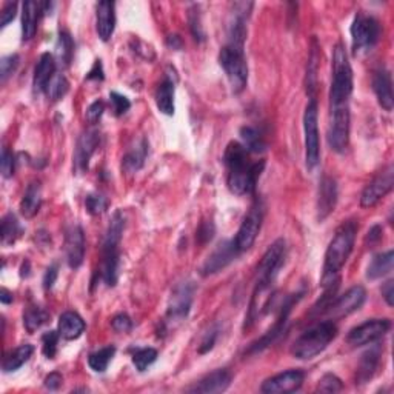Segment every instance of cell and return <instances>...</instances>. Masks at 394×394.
<instances>
[{
    "mask_svg": "<svg viewBox=\"0 0 394 394\" xmlns=\"http://www.w3.org/2000/svg\"><path fill=\"white\" fill-rule=\"evenodd\" d=\"M88 80H103V66H102V62L96 60L95 65H93L91 71L88 73V76H86Z\"/></svg>",
    "mask_w": 394,
    "mask_h": 394,
    "instance_id": "cell-55",
    "label": "cell"
},
{
    "mask_svg": "<svg viewBox=\"0 0 394 394\" xmlns=\"http://www.w3.org/2000/svg\"><path fill=\"white\" fill-rule=\"evenodd\" d=\"M19 64H21V58H19V54L5 56V58L0 60V80H2V84H5L6 80H8L12 74L16 73Z\"/></svg>",
    "mask_w": 394,
    "mask_h": 394,
    "instance_id": "cell-42",
    "label": "cell"
},
{
    "mask_svg": "<svg viewBox=\"0 0 394 394\" xmlns=\"http://www.w3.org/2000/svg\"><path fill=\"white\" fill-rule=\"evenodd\" d=\"M393 264H394V253L391 249L386 253L374 256L373 260L370 262V265H368L367 278L376 280L386 276V274H390L393 271Z\"/></svg>",
    "mask_w": 394,
    "mask_h": 394,
    "instance_id": "cell-32",
    "label": "cell"
},
{
    "mask_svg": "<svg viewBox=\"0 0 394 394\" xmlns=\"http://www.w3.org/2000/svg\"><path fill=\"white\" fill-rule=\"evenodd\" d=\"M367 299L365 288L360 285H356L353 288L343 293L342 296L334 297L331 300V304L327 306L323 315H327L330 319L328 321H339L342 317H347L352 312L358 311L362 305H364Z\"/></svg>",
    "mask_w": 394,
    "mask_h": 394,
    "instance_id": "cell-12",
    "label": "cell"
},
{
    "mask_svg": "<svg viewBox=\"0 0 394 394\" xmlns=\"http://www.w3.org/2000/svg\"><path fill=\"white\" fill-rule=\"evenodd\" d=\"M353 93V70L348 54L342 43H337L333 51V77L330 88V106L349 105Z\"/></svg>",
    "mask_w": 394,
    "mask_h": 394,
    "instance_id": "cell-6",
    "label": "cell"
},
{
    "mask_svg": "<svg viewBox=\"0 0 394 394\" xmlns=\"http://www.w3.org/2000/svg\"><path fill=\"white\" fill-rule=\"evenodd\" d=\"M59 331H48L42 337V352L48 359H54L56 353H58V343H59Z\"/></svg>",
    "mask_w": 394,
    "mask_h": 394,
    "instance_id": "cell-43",
    "label": "cell"
},
{
    "mask_svg": "<svg viewBox=\"0 0 394 394\" xmlns=\"http://www.w3.org/2000/svg\"><path fill=\"white\" fill-rule=\"evenodd\" d=\"M45 6L40 2H25L22 6V37L23 40H31L37 33V23Z\"/></svg>",
    "mask_w": 394,
    "mask_h": 394,
    "instance_id": "cell-26",
    "label": "cell"
},
{
    "mask_svg": "<svg viewBox=\"0 0 394 394\" xmlns=\"http://www.w3.org/2000/svg\"><path fill=\"white\" fill-rule=\"evenodd\" d=\"M62 384H64V378H62L60 373H51L49 376L45 378V386L48 390H59Z\"/></svg>",
    "mask_w": 394,
    "mask_h": 394,
    "instance_id": "cell-54",
    "label": "cell"
},
{
    "mask_svg": "<svg viewBox=\"0 0 394 394\" xmlns=\"http://www.w3.org/2000/svg\"><path fill=\"white\" fill-rule=\"evenodd\" d=\"M148 156V142L147 139H139L131 147L122 159V168L127 173H136L143 167Z\"/></svg>",
    "mask_w": 394,
    "mask_h": 394,
    "instance_id": "cell-29",
    "label": "cell"
},
{
    "mask_svg": "<svg viewBox=\"0 0 394 394\" xmlns=\"http://www.w3.org/2000/svg\"><path fill=\"white\" fill-rule=\"evenodd\" d=\"M248 149L239 142H230L223 154L227 167V184L230 191L236 196L251 195L258 185V180L264 171L265 162H251Z\"/></svg>",
    "mask_w": 394,
    "mask_h": 394,
    "instance_id": "cell-1",
    "label": "cell"
},
{
    "mask_svg": "<svg viewBox=\"0 0 394 394\" xmlns=\"http://www.w3.org/2000/svg\"><path fill=\"white\" fill-rule=\"evenodd\" d=\"M100 145V133L97 130H86L79 137L76 151H74V167L79 173L88 171L93 154Z\"/></svg>",
    "mask_w": 394,
    "mask_h": 394,
    "instance_id": "cell-19",
    "label": "cell"
},
{
    "mask_svg": "<svg viewBox=\"0 0 394 394\" xmlns=\"http://www.w3.org/2000/svg\"><path fill=\"white\" fill-rule=\"evenodd\" d=\"M337 327L333 321H323L306 330L291 347V354L299 360H308L321 354L336 339Z\"/></svg>",
    "mask_w": 394,
    "mask_h": 394,
    "instance_id": "cell-5",
    "label": "cell"
},
{
    "mask_svg": "<svg viewBox=\"0 0 394 394\" xmlns=\"http://www.w3.org/2000/svg\"><path fill=\"white\" fill-rule=\"evenodd\" d=\"M300 297H302V293H297V295H291L284 300L282 306H280V312H279V317L276 323L273 325V328L268 331L267 334H264L260 337L258 342H254L251 347H249L248 353H260L262 349H265L267 347H270L271 343L278 339V337L284 333V328H285V323H286V319H288L290 312H291V306L297 304Z\"/></svg>",
    "mask_w": 394,
    "mask_h": 394,
    "instance_id": "cell-17",
    "label": "cell"
},
{
    "mask_svg": "<svg viewBox=\"0 0 394 394\" xmlns=\"http://www.w3.org/2000/svg\"><path fill=\"white\" fill-rule=\"evenodd\" d=\"M195 293L196 285L191 280H185V282H180L174 286L170 302H168L167 317L170 321H184L191 310Z\"/></svg>",
    "mask_w": 394,
    "mask_h": 394,
    "instance_id": "cell-14",
    "label": "cell"
},
{
    "mask_svg": "<svg viewBox=\"0 0 394 394\" xmlns=\"http://www.w3.org/2000/svg\"><path fill=\"white\" fill-rule=\"evenodd\" d=\"M305 373L300 370H288L267 379L260 386L262 393L280 394V393H295L304 384Z\"/></svg>",
    "mask_w": 394,
    "mask_h": 394,
    "instance_id": "cell-18",
    "label": "cell"
},
{
    "mask_svg": "<svg viewBox=\"0 0 394 394\" xmlns=\"http://www.w3.org/2000/svg\"><path fill=\"white\" fill-rule=\"evenodd\" d=\"M390 328H391L390 319H371V321L360 323L359 327H356L349 331L347 342L352 347L370 345V343L382 339V337L389 333Z\"/></svg>",
    "mask_w": 394,
    "mask_h": 394,
    "instance_id": "cell-13",
    "label": "cell"
},
{
    "mask_svg": "<svg viewBox=\"0 0 394 394\" xmlns=\"http://www.w3.org/2000/svg\"><path fill=\"white\" fill-rule=\"evenodd\" d=\"M111 327L112 330L117 331V333H128V331H131V328H133V321H131L128 315H123L122 312V315L112 317Z\"/></svg>",
    "mask_w": 394,
    "mask_h": 394,
    "instance_id": "cell-50",
    "label": "cell"
},
{
    "mask_svg": "<svg viewBox=\"0 0 394 394\" xmlns=\"http://www.w3.org/2000/svg\"><path fill=\"white\" fill-rule=\"evenodd\" d=\"M343 389L342 380L336 376V374H325V376L319 380L317 390L319 393H339Z\"/></svg>",
    "mask_w": 394,
    "mask_h": 394,
    "instance_id": "cell-44",
    "label": "cell"
},
{
    "mask_svg": "<svg viewBox=\"0 0 394 394\" xmlns=\"http://www.w3.org/2000/svg\"><path fill=\"white\" fill-rule=\"evenodd\" d=\"M116 354V347H103L97 349V352L91 353L90 358H88V365L93 371L96 373H103L106 368H108L110 362L112 360Z\"/></svg>",
    "mask_w": 394,
    "mask_h": 394,
    "instance_id": "cell-37",
    "label": "cell"
},
{
    "mask_svg": "<svg viewBox=\"0 0 394 394\" xmlns=\"http://www.w3.org/2000/svg\"><path fill=\"white\" fill-rule=\"evenodd\" d=\"M190 28H191V33L193 37L197 42H204L205 40V34H204V28H202V21H200V14H199V6H193L190 10Z\"/></svg>",
    "mask_w": 394,
    "mask_h": 394,
    "instance_id": "cell-45",
    "label": "cell"
},
{
    "mask_svg": "<svg viewBox=\"0 0 394 394\" xmlns=\"http://www.w3.org/2000/svg\"><path fill=\"white\" fill-rule=\"evenodd\" d=\"M85 206L91 216H99L108 208V199L99 195V193H91V195H88L85 199Z\"/></svg>",
    "mask_w": 394,
    "mask_h": 394,
    "instance_id": "cell-41",
    "label": "cell"
},
{
    "mask_svg": "<svg viewBox=\"0 0 394 394\" xmlns=\"http://www.w3.org/2000/svg\"><path fill=\"white\" fill-rule=\"evenodd\" d=\"M214 233H216L214 223H212L211 221H205V222L200 223L196 237H197L199 243H202V245H205V243H208L212 239V237H214Z\"/></svg>",
    "mask_w": 394,
    "mask_h": 394,
    "instance_id": "cell-48",
    "label": "cell"
},
{
    "mask_svg": "<svg viewBox=\"0 0 394 394\" xmlns=\"http://www.w3.org/2000/svg\"><path fill=\"white\" fill-rule=\"evenodd\" d=\"M231 380H233V376H231V373L228 370H216L210 374H206L205 378H202L199 382L195 384V386H191V389H188L186 391L202 393V394L223 393L225 390H228Z\"/></svg>",
    "mask_w": 394,
    "mask_h": 394,
    "instance_id": "cell-22",
    "label": "cell"
},
{
    "mask_svg": "<svg viewBox=\"0 0 394 394\" xmlns=\"http://www.w3.org/2000/svg\"><path fill=\"white\" fill-rule=\"evenodd\" d=\"M0 170H2L3 177H12L16 170V158L8 148L2 149V160H0Z\"/></svg>",
    "mask_w": 394,
    "mask_h": 394,
    "instance_id": "cell-46",
    "label": "cell"
},
{
    "mask_svg": "<svg viewBox=\"0 0 394 394\" xmlns=\"http://www.w3.org/2000/svg\"><path fill=\"white\" fill-rule=\"evenodd\" d=\"M42 205V185L39 180H33L28 186L27 191L22 197L21 202V214L25 219L34 217L40 210Z\"/></svg>",
    "mask_w": 394,
    "mask_h": 394,
    "instance_id": "cell-28",
    "label": "cell"
},
{
    "mask_svg": "<svg viewBox=\"0 0 394 394\" xmlns=\"http://www.w3.org/2000/svg\"><path fill=\"white\" fill-rule=\"evenodd\" d=\"M167 45L173 48V49H180L182 48V39H180L179 36H168V39H167Z\"/></svg>",
    "mask_w": 394,
    "mask_h": 394,
    "instance_id": "cell-58",
    "label": "cell"
},
{
    "mask_svg": "<svg viewBox=\"0 0 394 394\" xmlns=\"http://www.w3.org/2000/svg\"><path fill=\"white\" fill-rule=\"evenodd\" d=\"M58 276H59V267L54 264L48 268L45 276H43V288L51 290L56 284V280H58Z\"/></svg>",
    "mask_w": 394,
    "mask_h": 394,
    "instance_id": "cell-53",
    "label": "cell"
},
{
    "mask_svg": "<svg viewBox=\"0 0 394 394\" xmlns=\"http://www.w3.org/2000/svg\"><path fill=\"white\" fill-rule=\"evenodd\" d=\"M358 222L347 221L343 222L331 239L325 253V262L322 270L321 282L323 286L339 282V273L345 267L349 254L353 253L356 234H358Z\"/></svg>",
    "mask_w": 394,
    "mask_h": 394,
    "instance_id": "cell-2",
    "label": "cell"
},
{
    "mask_svg": "<svg viewBox=\"0 0 394 394\" xmlns=\"http://www.w3.org/2000/svg\"><path fill=\"white\" fill-rule=\"evenodd\" d=\"M110 100H111V108H112V111H114L116 116H123L131 106L130 100L125 96L119 95V93H116V91L110 93Z\"/></svg>",
    "mask_w": 394,
    "mask_h": 394,
    "instance_id": "cell-47",
    "label": "cell"
},
{
    "mask_svg": "<svg viewBox=\"0 0 394 394\" xmlns=\"http://www.w3.org/2000/svg\"><path fill=\"white\" fill-rule=\"evenodd\" d=\"M304 131H305V162L306 168L312 170L321 159V140H319L317 128V100L311 97L305 108L304 114Z\"/></svg>",
    "mask_w": 394,
    "mask_h": 394,
    "instance_id": "cell-8",
    "label": "cell"
},
{
    "mask_svg": "<svg viewBox=\"0 0 394 394\" xmlns=\"http://www.w3.org/2000/svg\"><path fill=\"white\" fill-rule=\"evenodd\" d=\"M65 254L66 262L73 270L84 264L85 259V234L80 225L74 223L66 230L65 234Z\"/></svg>",
    "mask_w": 394,
    "mask_h": 394,
    "instance_id": "cell-20",
    "label": "cell"
},
{
    "mask_svg": "<svg viewBox=\"0 0 394 394\" xmlns=\"http://www.w3.org/2000/svg\"><path fill=\"white\" fill-rule=\"evenodd\" d=\"M125 230V217L121 211H116L111 223L106 230L102 243V262H100V279L108 286H114L119 279L121 267V241Z\"/></svg>",
    "mask_w": 394,
    "mask_h": 394,
    "instance_id": "cell-3",
    "label": "cell"
},
{
    "mask_svg": "<svg viewBox=\"0 0 394 394\" xmlns=\"http://www.w3.org/2000/svg\"><path fill=\"white\" fill-rule=\"evenodd\" d=\"M217 336H219V328L217 327H211L210 331H206L205 336H204V339H202V343H200V347H199V353L205 354V353L211 352L212 347H214V343H216Z\"/></svg>",
    "mask_w": 394,
    "mask_h": 394,
    "instance_id": "cell-51",
    "label": "cell"
},
{
    "mask_svg": "<svg viewBox=\"0 0 394 394\" xmlns=\"http://www.w3.org/2000/svg\"><path fill=\"white\" fill-rule=\"evenodd\" d=\"M68 90H70V84H68L66 77L64 74H59L56 73L54 77L51 79V82L48 84V88H47V96L53 100V102H58L62 97H64Z\"/></svg>",
    "mask_w": 394,
    "mask_h": 394,
    "instance_id": "cell-39",
    "label": "cell"
},
{
    "mask_svg": "<svg viewBox=\"0 0 394 394\" xmlns=\"http://www.w3.org/2000/svg\"><path fill=\"white\" fill-rule=\"evenodd\" d=\"M285 258H286V243L284 239H278L267 249V253L264 254V258H262L258 267V276H256V286L248 317L253 315V311L256 310V306H258L259 300L264 297V293L271 288V285L274 280H276L279 271L282 270Z\"/></svg>",
    "mask_w": 394,
    "mask_h": 394,
    "instance_id": "cell-4",
    "label": "cell"
},
{
    "mask_svg": "<svg viewBox=\"0 0 394 394\" xmlns=\"http://www.w3.org/2000/svg\"><path fill=\"white\" fill-rule=\"evenodd\" d=\"M174 95H176V88H174L173 79L165 77L156 91V105L159 111L167 116L174 114Z\"/></svg>",
    "mask_w": 394,
    "mask_h": 394,
    "instance_id": "cell-31",
    "label": "cell"
},
{
    "mask_svg": "<svg viewBox=\"0 0 394 394\" xmlns=\"http://www.w3.org/2000/svg\"><path fill=\"white\" fill-rule=\"evenodd\" d=\"M22 233L23 228L21 227V222L17 221V217L12 214V212H8V214L2 219V243L5 247L14 245Z\"/></svg>",
    "mask_w": 394,
    "mask_h": 394,
    "instance_id": "cell-35",
    "label": "cell"
},
{
    "mask_svg": "<svg viewBox=\"0 0 394 394\" xmlns=\"http://www.w3.org/2000/svg\"><path fill=\"white\" fill-rule=\"evenodd\" d=\"M48 321H49V312L47 310H43L42 306L31 305L23 312V325L29 334H33L34 331L42 328Z\"/></svg>",
    "mask_w": 394,
    "mask_h": 394,
    "instance_id": "cell-34",
    "label": "cell"
},
{
    "mask_svg": "<svg viewBox=\"0 0 394 394\" xmlns=\"http://www.w3.org/2000/svg\"><path fill=\"white\" fill-rule=\"evenodd\" d=\"M393 185H394V168L393 165H389L365 186L364 191H362L360 205L364 206V208H371V206L378 205L380 200L393 190Z\"/></svg>",
    "mask_w": 394,
    "mask_h": 394,
    "instance_id": "cell-15",
    "label": "cell"
},
{
    "mask_svg": "<svg viewBox=\"0 0 394 394\" xmlns=\"http://www.w3.org/2000/svg\"><path fill=\"white\" fill-rule=\"evenodd\" d=\"M219 62L223 68L225 74L230 80L231 88L234 93H241L245 90L248 82V64L243 53V45L227 42L219 54Z\"/></svg>",
    "mask_w": 394,
    "mask_h": 394,
    "instance_id": "cell-7",
    "label": "cell"
},
{
    "mask_svg": "<svg viewBox=\"0 0 394 394\" xmlns=\"http://www.w3.org/2000/svg\"><path fill=\"white\" fill-rule=\"evenodd\" d=\"M382 296H384V299L386 300V304H389L390 306H393V304H394V300H393V296H394V282H393V280H389V282H386V284L384 285Z\"/></svg>",
    "mask_w": 394,
    "mask_h": 394,
    "instance_id": "cell-57",
    "label": "cell"
},
{
    "mask_svg": "<svg viewBox=\"0 0 394 394\" xmlns=\"http://www.w3.org/2000/svg\"><path fill=\"white\" fill-rule=\"evenodd\" d=\"M239 254H241V251H239V248L236 247L234 241H223V242L219 243L214 251H212L208 258H206L202 268H200V273H202V276H205V278L221 273Z\"/></svg>",
    "mask_w": 394,
    "mask_h": 394,
    "instance_id": "cell-16",
    "label": "cell"
},
{
    "mask_svg": "<svg viewBox=\"0 0 394 394\" xmlns=\"http://www.w3.org/2000/svg\"><path fill=\"white\" fill-rule=\"evenodd\" d=\"M262 221H264V206H262L260 200H256L251 208H249L248 214L243 219L234 239L236 247L239 248L241 253L247 251V249L254 245V242L260 233Z\"/></svg>",
    "mask_w": 394,
    "mask_h": 394,
    "instance_id": "cell-11",
    "label": "cell"
},
{
    "mask_svg": "<svg viewBox=\"0 0 394 394\" xmlns=\"http://www.w3.org/2000/svg\"><path fill=\"white\" fill-rule=\"evenodd\" d=\"M241 137L243 143L242 145L245 147L249 153H262L265 151L267 143L264 140V137L259 133L258 130L253 127H242L241 128Z\"/></svg>",
    "mask_w": 394,
    "mask_h": 394,
    "instance_id": "cell-36",
    "label": "cell"
},
{
    "mask_svg": "<svg viewBox=\"0 0 394 394\" xmlns=\"http://www.w3.org/2000/svg\"><path fill=\"white\" fill-rule=\"evenodd\" d=\"M380 39V23L376 17L365 14L364 11H359L356 14L352 25V42L353 51H364V49H371Z\"/></svg>",
    "mask_w": 394,
    "mask_h": 394,
    "instance_id": "cell-9",
    "label": "cell"
},
{
    "mask_svg": "<svg viewBox=\"0 0 394 394\" xmlns=\"http://www.w3.org/2000/svg\"><path fill=\"white\" fill-rule=\"evenodd\" d=\"M85 322L77 312L74 311H65L64 315L59 317V334L64 337L65 341H76L85 331Z\"/></svg>",
    "mask_w": 394,
    "mask_h": 394,
    "instance_id": "cell-27",
    "label": "cell"
},
{
    "mask_svg": "<svg viewBox=\"0 0 394 394\" xmlns=\"http://www.w3.org/2000/svg\"><path fill=\"white\" fill-rule=\"evenodd\" d=\"M373 91L378 97L379 105L382 106L385 111H391L394 106L393 82H391V74L385 66H380L379 70L374 71Z\"/></svg>",
    "mask_w": 394,
    "mask_h": 394,
    "instance_id": "cell-23",
    "label": "cell"
},
{
    "mask_svg": "<svg viewBox=\"0 0 394 394\" xmlns=\"http://www.w3.org/2000/svg\"><path fill=\"white\" fill-rule=\"evenodd\" d=\"M12 293L8 291L6 288H2V291H0V302L5 304V305H8L12 302Z\"/></svg>",
    "mask_w": 394,
    "mask_h": 394,
    "instance_id": "cell-59",
    "label": "cell"
},
{
    "mask_svg": "<svg viewBox=\"0 0 394 394\" xmlns=\"http://www.w3.org/2000/svg\"><path fill=\"white\" fill-rule=\"evenodd\" d=\"M116 5L112 2H99L96 14V31L100 40L108 42L116 28Z\"/></svg>",
    "mask_w": 394,
    "mask_h": 394,
    "instance_id": "cell-24",
    "label": "cell"
},
{
    "mask_svg": "<svg viewBox=\"0 0 394 394\" xmlns=\"http://www.w3.org/2000/svg\"><path fill=\"white\" fill-rule=\"evenodd\" d=\"M56 74V59L51 53H43L34 70V93H45Z\"/></svg>",
    "mask_w": 394,
    "mask_h": 394,
    "instance_id": "cell-25",
    "label": "cell"
},
{
    "mask_svg": "<svg viewBox=\"0 0 394 394\" xmlns=\"http://www.w3.org/2000/svg\"><path fill=\"white\" fill-rule=\"evenodd\" d=\"M103 111H105V103L102 102V100H96V102H93L88 106V110H86L85 112L86 121H88L91 125H96L100 121V117L103 116Z\"/></svg>",
    "mask_w": 394,
    "mask_h": 394,
    "instance_id": "cell-49",
    "label": "cell"
},
{
    "mask_svg": "<svg viewBox=\"0 0 394 394\" xmlns=\"http://www.w3.org/2000/svg\"><path fill=\"white\" fill-rule=\"evenodd\" d=\"M379 360H380V348L374 347L370 352H367L364 356H362L360 364L358 368V384H365L368 380H371L374 374L378 371L379 367Z\"/></svg>",
    "mask_w": 394,
    "mask_h": 394,
    "instance_id": "cell-30",
    "label": "cell"
},
{
    "mask_svg": "<svg viewBox=\"0 0 394 394\" xmlns=\"http://www.w3.org/2000/svg\"><path fill=\"white\" fill-rule=\"evenodd\" d=\"M158 359V352L154 348H140L133 356V364L137 371L143 373L148 367H151Z\"/></svg>",
    "mask_w": 394,
    "mask_h": 394,
    "instance_id": "cell-40",
    "label": "cell"
},
{
    "mask_svg": "<svg viewBox=\"0 0 394 394\" xmlns=\"http://www.w3.org/2000/svg\"><path fill=\"white\" fill-rule=\"evenodd\" d=\"M337 202V184L333 177L325 176L321 180L317 197V221L322 222L327 219L336 208Z\"/></svg>",
    "mask_w": 394,
    "mask_h": 394,
    "instance_id": "cell-21",
    "label": "cell"
},
{
    "mask_svg": "<svg viewBox=\"0 0 394 394\" xmlns=\"http://www.w3.org/2000/svg\"><path fill=\"white\" fill-rule=\"evenodd\" d=\"M16 12H17V3H14V2H6V3L3 5L2 12H0V16H2V19H0V27L5 28L6 25H8L10 22L14 21Z\"/></svg>",
    "mask_w": 394,
    "mask_h": 394,
    "instance_id": "cell-52",
    "label": "cell"
},
{
    "mask_svg": "<svg viewBox=\"0 0 394 394\" xmlns=\"http://www.w3.org/2000/svg\"><path fill=\"white\" fill-rule=\"evenodd\" d=\"M34 353V347L29 345V343H23V345L17 347L14 352H11L8 356H6L3 360V371L5 373H11V371H17L23 364L31 359V356Z\"/></svg>",
    "mask_w": 394,
    "mask_h": 394,
    "instance_id": "cell-33",
    "label": "cell"
},
{
    "mask_svg": "<svg viewBox=\"0 0 394 394\" xmlns=\"http://www.w3.org/2000/svg\"><path fill=\"white\" fill-rule=\"evenodd\" d=\"M380 239H382V227H380V225H374V227L368 231L367 242H370V245H374V243H378Z\"/></svg>",
    "mask_w": 394,
    "mask_h": 394,
    "instance_id": "cell-56",
    "label": "cell"
},
{
    "mask_svg": "<svg viewBox=\"0 0 394 394\" xmlns=\"http://www.w3.org/2000/svg\"><path fill=\"white\" fill-rule=\"evenodd\" d=\"M56 54H58L59 62L64 66L71 64L73 54H74V42L71 39V34L68 31H60L58 45H56Z\"/></svg>",
    "mask_w": 394,
    "mask_h": 394,
    "instance_id": "cell-38",
    "label": "cell"
},
{
    "mask_svg": "<svg viewBox=\"0 0 394 394\" xmlns=\"http://www.w3.org/2000/svg\"><path fill=\"white\" fill-rule=\"evenodd\" d=\"M349 142V105L330 106L328 143L333 151L343 153Z\"/></svg>",
    "mask_w": 394,
    "mask_h": 394,
    "instance_id": "cell-10",
    "label": "cell"
}]
</instances>
